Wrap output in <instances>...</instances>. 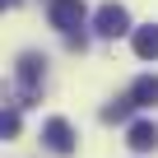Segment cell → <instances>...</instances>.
<instances>
[{
  "mask_svg": "<svg viewBox=\"0 0 158 158\" xmlns=\"http://www.w3.org/2000/svg\"><path fill=\"white\" fill-rule=\"evenodd\" d=\"M130 107H139V102H135V98H116V102H107V107H102V121H107V126H116V121H126V116H130Z\"/></svg>",
  "mask_w": 158,
  "mask_h": 158,
  "instance_id": "8",
  "label": "cell"
},
{
  "mask_svg": "<svg viewBox=\"0 0 158 158\" xmlns=\"http://www.w3.org/2000/svg\"><path fill=\"white\" fill-rule=\"evenodd\" d=\"M42 56L37 51H23L19 56V93H23V102H33L37 93H42Z\"/></svg>",
  "mask_w": 158,
  "mask_h": 158,
  "instance_id": "1",
  "label": "cell"
},
{
  "mask_svg": "<svg viewBox=\"0 0 158 158\" xmlns=\"http://www.w3.org/2000/svg\"><path fill=\"white\" fill-rule=\"evenodd\" d=\"M47 14H51V28H60V33H74L79 23L89 19L84 0H51V5H47Z\"/></svg>",
  "mask_w": 158,
  "mask_h": 158,
  "instance_id": "2",
  "label": "cell"
},
{
  "mask_svg": "<svg viewBox=\"0 0 158 158\" xmlns=\"http://www.w3.org/2000/svg\"><path fill=\"white\" fill-rule=\"evenodd\" d=\"M42 144H47L51 153H74V126H70L65 116H51V121L42 126Z\"/></svg>",
  "mask_w": 158,
  "mask_h": 158,
  "instance_id": "4",
  "label": "cell"
},
{
  "mask_svg": "<svg viewBox=\"0 0 158 158\" xmlns=\"http://www.w3.org/2000/svg\"><path fill=\"white\" fill-rule=\"evenodd\" d=\"M130 98H135L139 107H158V74H139L135 89H130Z\"/></svg>",
  "mask_w": 158,
  "mask_h": 158,
  "instance_id": "7",
  "label": "cell"
},
{
  "mask_svg": "<svg viewBox=\"0 0 158 158\" xmlns=\"http://www.w3.org/2000/svg\"><path fill=\"white\" fill-rule=\"evenodd\" d=\"M126 144H130L135 153H153V149H158V126H153V121H135V126L126 130Z\"/></svg>",
  "mask_w": 158,
  "mask_h": 158,
  "instance_id": "5",
  "label": "cell"
},
{
  "mask_svg": "<svg viewBox=\"0 0 158 158\" xmlns=\"http://www.w3.org/2000/svg\"><path fill=\"white\" fill-rule=\"evenodd\" d=\"M93 28H98L102 37H121V33H130V10L112 0V5H102V10L93 14Z\"/></svg>",
  "mask_w": 158,
  "mask_h": 158,
  "instance_id": "3",
  "label": "cell"
},
{
  "mask_svg": "<svg viewBox=\"0 0 158 158\" xmlns=\"http://www.w3.org/2000/svg\"><path fill=\"white\" fill-rule=\"evenodd\" d=\"M135 56L139 60H158V23H144V28H135Z\"/></svg>",
  "mask_w": 158,
  "mask_h": 158,
  "instance_id": "6",
  "label": "cell"
},
{
  "mask_svg": "<svg viewBox=\"0 0 158 158\" xmlns=\"http://www.w3.org/2000/svg\"><path fill=\"white\" fill-rule=\"evenodd\" d=\"M5 135H10V139L19 135V112H5Z\"/></svg>",
  "mask_w": 158,
  "mask_h": 158,
  "instance_id": "9",
  "label": "cell"
}]
</instances>
